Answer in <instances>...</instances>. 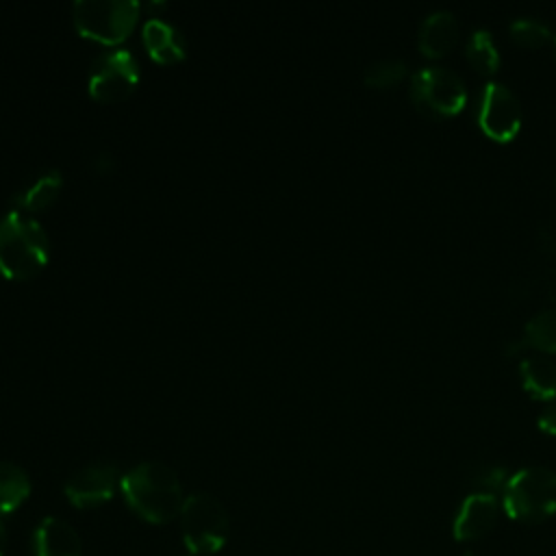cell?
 Masks as SVG:
<instances>
[{
    "label": "cell",
    "mask_w": 556,
    "mask_h": 556,
    "mask_svg": "<svg viewBox=\"0 0 556 556\" xmlns=\"http://www.w3.org/2000/svg\"><path fill=\"white\" fill-rule=\"evenodd\" d=\"M119 486L126 504L150 523L172 521L185 504L176 471L159 460L139 463L122 476Z\"/></svg>",
    "instance_id": "1"
},
{
    "label": "cell",
    "mask_w": 556,
    "mask_h": 556,
    "mask_svg": "<svg viewBox=\"0 0 556 556\" xmlns=\"http://www.w3.org/2000/svg\"><path fill=\"white\" fill-rule=\"evenodd\" d=\"M48 235L35 217L13 208L0 219V271L4 276L30 278L48 263Z\"/></svg>",
    "instance_id": "2"
},
{
    "label": "cell",
    "mask_w": 556,
    "mask_h": 556,
    "mask_svg": "<svg viewBox=\"0 0 556 556\" xmlns=\"http://www.w3.org/2000/svg\"><path fill=\"white\" fill-rule=\"evenodd\" d=\"M502 508L521 523H541L556 515V471L532 465L510 473L502 491Z\"/></svg>",
    "instance_id": "3"
},
{
    "label": "cell",
    "mask_w": 556,
    "mask_h": 556,
    "mask_svg": "<svg viewBox=\"0 0 556 556\" xmlns=\"http://www.w3.org/2000/svg\"><path fill=\"white\" fill-rule=\"evenodd\" d=\"M182 541L191 556L219 552L228 541V513L211 493H191L180 508Z\"/></svg>",
    "instance_id": "4"
},
{
    "label": "cell",
    "mask_w": 556,
    "mask_h": 556,
    "mask_svg": "<svg viewBox=\"0 0 556 556\" xmlns=\"http://www.w3.org/2000/svg\"><path fill=\"white\" fill-rule=\"evenodd\" d=\"M137 0H76L72 7L76 28L102 43L126 39L139 17Z\"/></svg>",
    "instance_id": "5"
},
{
    "label": "cell",
    "mask_w": 556,
    "mask_h": 556,
    "mask_svg": "<svg viewBox=\"0 0 556 556\" xmlns=\"http://www.w3.org/2000/svg\"><path fill=\"white\" fill-rule=\"evenodd\" d=\"M465 98L463 78L443 65H426L410 76V100L428 115H454L463 109Z\"/></svg>",
    "instance_id": "6"
},
{
    "label": "cell",
    "mask_w": 556,
    "mask_h": 556,
    "mask_svg": "<svg viewBox=\"0 0 556 556\" xmlns=\"http://www.w3.org/2000/svg\"><path fill=\"white\" fill-rule=\"evenodd\" d=\"M139 80V63L126 48L100 54L91 63L89 93L98 100H122Z\"/></svg>",
    "instance_id": "7"
},
{
    "label": "cell",
    "mask_w": 556,
    "mask_h": 556,
    "mask_svg": "<svg viewBox=\"0 0 556 556\" xmlns=\"http://www.w3.org/2000/svg\"><path fill=\"white\" fill-rule=\"evenodd\" d=\"M478 124L497 141H510L521 126V104L510 87L497 80H489L480 89Z\"/></svg>",
    "instance_id": "8"
},
{
    "label": "cell",
    "mask_w": 556,
    "mask_h": 556,
    "mask_svg": "<svg viewBox=\"0 0 556 556\" xmlns=\"http://www.w3.org/2000/svg\"><path fill=\"white\" fill-rule=\"evenodd\" d=\"M122 478L111 463H91L65 482V495L76 508H93L109 502Z\"/></svg>",
    "instance_id": "9"
},
{
    "label": "cell",
    "mask_w": 556,
    "mask_h": 556,
    "mask_svg": "<svg viewBox=\"0 0 556 556\" xmlns=\"http://www.w3.org/2000/svg\"><path fill=\"white\" fill-rule=\"evenodd\" d=\"M500 500L493 493L476 491L463 500L456 510L452 534L456 541H476L491 532L500 517Z\"/></svg>",
    "instance_id": "10"
},
{
    "label": "cell",
    "mask_w": 556,
    "mask_h": 556,
    "mask_svg": "<svg viewBox=\"0 0 556 556\" xmlns=\"http://www.w3.org/2000/svg\"><path fill=\"white\" fill-rule=\"evenodd\" d=\"M33 547L35 556H80V536L67 521L46 517L35 530Z\"/></svg>",
    "instance_id": "11"
},
{
    "label": "cell",
    "mask_w": 556,
    "mask_h": 556,
    "mask_svg": "<svg viewBox=\"0 0 556 556\" xmlns=\"http://www.w3.org/2000/svg\"><path fill=\"white\" fill-rule=\"evenodd\" d=\"M458 39L456 15L447 9H437L428 13L419 26V50L426 56H443Z\"/></svg>",
    "instance_id": "12"
},
{
    "label": "cell",
    "mask_w": 556,
    "mask_h": 556,
    "mask_svg": "<svg viewBox=\"0 0 556 556\" xmlns=\"http://www.w3.org/2000/svg\"><path fill=\"white\" fill-rule=\"evenodd\" d=\"M143 43L152 59L161 63H172L185 56L182 30L163 17H150L143 24Z\"/></svg>",
    "instance_id": "13"
},
{
    "label": "cell",
    "mask_w": 556,
    "mask_h": 556,
    "mask_svg": "<svg viewBox=\"0 0 556 556\" xmlns=\"http://www.w3.org/2000/svg\"><path fill=\"white\" fill-rule=\"evenodd\" d=\"M519 374L526 391L541 400L556 397V363L547 356L534 354L519 363Z\"/></svg>",
    "instance_id": "14"
},
{
    "label": "cell",
    "mask_w": 556,
    "mask_h": 556,
    "mask_svg": "<svg viewBox=\"0 0 556 556\" xmlns=\"http://www.w3.org/2000/svg\"><path fill=\"white\" fill-rule=\"evenodd\" d=\"M63 176L59 169H48L46 174H41L39 178H35L28 187L20 189L11 202L17 208H26V211H39L46 208L48 204H52V200L59 195Z\"/></svg>",
    "instance_id": "15"
},
{
    "label": "cell",
    "mask_w": 556,
    "mask_h": 556,
    "mask_svg": "<svg viewBox=\"0 0 556 556\" xmlns=\"http://www.w3.org/2000/svg\"><path fill=\"white\" fill-rule=\"evenodd\" d=\"M30 493L28 473L9 460H0V513H13Z\"/></svg>",
    "instance_id": "16"
},
{
    "label": "cell",
    "mask_w": 556,
    "mask_h": 556,
    "mask_svg": "<svg viewBox=\"0 0 556 556\" xmlns=\"http://www.w3.org/2000/svg\"><path fill=\"white\" fill-rule=\"evenodd\" d=\"M467 59L480 74H493L500 65V52L486 28H476L467 39Z\"/></svg>",
    "instance_id": "17"
},
{
    "label": "cell",
    "mask_w": 556,
    "mask_h": 556,
    "mask_svg": "<svg viewBox=\"0 0 556 556\" xmlns=\"http://www.w3.org/2000/svg\"><path fill=\"white\" fill-rule=\"evenodd\" d=\"M523 341L543 352H556V308L534 313L523 326Z\"/></svg>",
    "instance_id": "18"
},
{
    "label": "cell",
    "mask_w": 556,
    "mask_h": 556,
    "mask_svg": "<svg viewBox=\"0 0 556 556\" xmlns=\"http://www.w3.org/2000/svg\"><path fill=\"white\" fill-rule=\"evenodd\" d=\"M510 30V37L521 43V46H528V48H536V46H543L547 39H552V30L549 26L539 20V17H530V15H523V17H515L508 26Z\"/></svg>",
    "instance_id": "19"
},
{
    "label": "cell",
    "mask_w": 556,
    "mask_h": 556,
    "mask_svg": "<svg viewBox=\"0 0 556 556\" xmlns=\"http://www.w3.org/2000/svg\"><path fill=\"white\" fill-rule=\"evenodd\" d=\"M406 76V61L402 59H378L371 65H367L363 78L369 87H391L400 83Z\"/></svg>",
    "instance_id": "20"
},
{
    "label": "cell",
    "mask_w": 556,
    "mask_h": 556,
    "mask_svg": "<svg viewBox=\"0 0 556 556\" xmlns=\"http://www.w3.org/2000/svg\"><path fill=\"white\" fill-rule=\"evenodd\" d=\"M508 473H506V469L504 467H497V465H491V467H480L478 469V473L471 478L478 486H480V491H484V493H497V491H504V486H506V482H508Z\"/></svg>",
    "instance_id": "21"
},
{
    "label": "cell",
    "mask_w": 556,
    "mask_h": 556,
    "mask_svg": "<svg viewBox=\"0 0 556 556\" xmlns=\"http://www.w3.org/2000/svg\"><path fill=\"white\" fill-rule=\"evenodd\" d=\"M536 424H539L541 430H545L549 434H556V400H552L543 406V410L539 413Z\"/></svg>",
    "instance_id": "22"
},
{
    "label": "cell",
    "mask_w": 556,
    "mask_h": 556,
    "mask_svg": "<svg viewBox=\"0 0 556 556\" xmlns=\"http://www.w3.org/2000/svg\"><path fill=\"white\" fill-rule=\"evenodd\" d=\"M4 549H7V530L0 521V556H4Z\"/></svg>",
    "instance_id": "23"
},
{
    "label": "cell",
    "mask_w": 556,
    "mask_h": 556,
    "mask_svg": "<svg viewBox=\"0 0 556 556\" xmlns=\"http://www.w3.org/2000/svg\"><path fill=\"white\" fill-rule=\"evenodd\" d=\"M554 59H556V35H554Z\"/></svg>",
    "instance_id": "24"
},
{
    "label": "cell",
    "mask_w": 556,
    "mask_h": 556,
    "mask_svg": "<svg viewBox=\"0 0 556 556\" xmlns=\"http://www.w3.org/2000/svg\"><path fill=\"white\" fill-rule=\"evenodd\" d=\"M465 556H476V554H471V552H467V554H465Z\"/></svg>",
    "instance_id": "25"
},
{
    "label": "cell",
    "mask_w": 556,
    "mask_h": 556,
    "mask_svg": "<svg viewBox=\"0 0 556 556\" xmlns=\"http://www.w3.org/2000/svg\"><path fill=\"white\" fill-rule=\"evenodd\" d=\"M187 556H191V554H187Z\"/></svg>",
    "instance_id": "26"
}]
</instances>
